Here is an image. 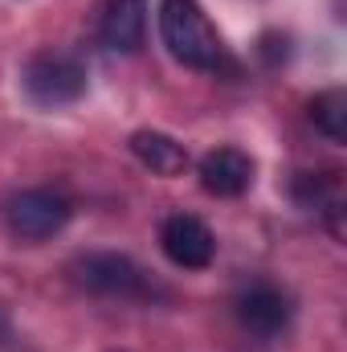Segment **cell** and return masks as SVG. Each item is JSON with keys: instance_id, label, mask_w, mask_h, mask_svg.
Here are the masks:
<instances>
[{"instance_id": "1", "label": "cell", "mask_w": 347, "mask_h": 352, "mask_svg": "<svg viewBox=\"0 0 347 352\" xmlns=\"http://www.w3.org/2000/svg\"><path fill=\"white\" fill-rule=\"evenodd\" d=\"M160 37L168 45V54L188 70L217 74L229 66V54H225L217 25L208 21V12L196 0H164L160 4Z\"/></svg>"}, {"instance_id": "2", "label": "cell", "mask_w": 347, "mask_h": 352, "mask_svg": "<svg viewBox=\"0 0 347 352\" xmlns=\"http://www.w3.org/2000/svg\"><path fill=\"white\" fill-rule=\"evenodd\" d=\"M21 87L37 107H70L86 94L90 70L74 50H41L25 62Z\"/></svg>"}, {"instance_id": "3", "label": "cell", "mask_w": 347, "mask_h": 352, "mask_svg": "<svg viewBox=\"0 0 347 352\" xmlns=\"http://www.w3.org/2000/svg\"><path fill=\"white\" fill-rule=\"evenodd\" d=\"M74 205L58 188H25L8 201V230L21 242H45L66 230Z\"/></svg>"}, {"instance_id": "4", "label": "cell", "mask_w": 347, "mask_h": 352, "mask_svg": "<svg viewBox=\"0 0 347 352\" xmlns=\"http://www.w3.org/2000/svg\"><path fill=\"white\" fill-rule=\"evenodd\" d=\"M74 278L86 291L106 295V299H139V295H147V274L131 263L127 254H110V250L82 254L74 263Z\"/></svg>"}, {"instance_id": "5", "label": "cell", "mask_w": 347, "mask_h": 352, "mask_svg": "<svg viewBox=\"0 0 347 352\" xmlns=\"http://www.w3.org/2000/svg\"><path fill=\"white\" fill-rule=\"evenodd\" d=\"M233 311H237V320H241L246 332H254V336H261V340H274V336L286 332L294 307H290L286 291H278L274 283H250V287L237 291Z\"/></svg>"}, {"instance_id": "6", "label": "cell", "mask_w": 347, "mask_h": 352, "mask_svg": "<svg viewBox=\"0 0 347 352\" xmlns=\"http://www.w3.org/2000/svg\"><path fill=\"white\" fill-rule=\"evenodd\" d=\"M160 246L168 254V263H176L180 270H204L217 254V238L213 230L192 217V213H172L164 226H160Z\"/></svg>"}, {"instance_id": "7", "label": "cell", "mask_w": 347, "mask_h": 352, "mask_svg": "<svg viewBox=\"0 0 347 352\" xmlns=\"http://www.w3.org/2000/svg\"><path fill=\"white\" fill-rule=\"evenodd\" d=\"M98 33L115 54H139L147 37V0H106Z\"/></svg>"}, {"instance_id": "8", "label": "cell", "mask_w": 347, "mask_h": 352, "mask_svg": "<svg viewBox=\"0 0 347 352\" xmlns=\"http://www.w3.org/2000/svg\"><path fill=\"white\" fill-rule=\"evenodd\" d=\"M200 184L213 197H241L254 184V160L241 148H213L200 156Z\"/></svg>"}, {"instance_id": "9", "label": "cell", "mask_w": 347, "mask_h": 352, "mask_svg": "<svg viewBox=\"0 0 347 352\" xmlns=\"http://www.w3.org/2000/svg\"><path fill=\"white\" fill-rule=\"evenodd\" d=\"M131 152L143 168H152L156 176H180L188 168V152L184 144H176L164 131H135L131 135Z\"/></svg>"}, {"instance_id": "10", "label": "cell", "mask_w": 347, "mask_h": 352, "mask_svg": "<svg viewBox=\"0 0 347 352\" xmlns=\"http://www.w3.org/2000/svg\"><path fill=\"white\" fill-rule=\"evenodd\" d=\"M294 201L311 213H339L344 209V184L339 173H298L294 180Z\"/></svg>"}, {"instance_id": "11", "label": "cell", "mask_w": 347, "mask_h": 352, "mask_svg": "<svg viewBox=\"0 0 347 352\" xmlns=\"http://www.w3.org/2000/svg\"><path fill=\"white\" fill-rule=\"evenodd\" d=\"M311 123L331 140V144H347V90L331 87L319 90L311 98Z\"/></svg>"}, {"instance_id": "12", "label": "cell", "mask_w": 347, "mask_h": 352, "mask_svg": "<svg viewBox=\"0 0 347 352\" xmlns=\"http://www.w3.org/2000/svg\"><path fill=\"white\" fill-rule=\"evenodd\" d=\"M8 336H12V316H8V307L0 303V344H4Z\"/></svg>"}]
</instances>
